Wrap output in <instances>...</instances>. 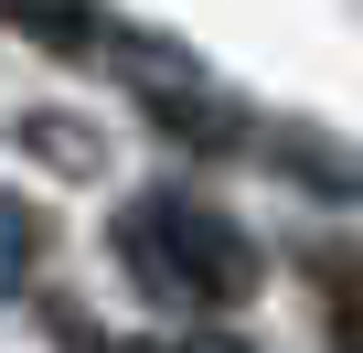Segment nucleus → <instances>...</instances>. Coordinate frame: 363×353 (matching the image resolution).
Instances as JSON below:
<instances>
[{
    "instance_id": "nucleus-1",
    "label": "nucleus",
    "mask_w": 363,
    "mask_h": 353,
    "mask_svg": "<svg viewBox=\"0 0 363 353\" xmlns=\"http://www.w3.org/2000/svg\"><path fill=\"white\" fill-rule=\"evenodd\" d=\"M107 246L139 278V300H160V310H235V300H257V236L235 214L193 204V193H139V204H118Z\"/></svg>"
},
{
    "instance_id": "nucleus-5",
    "label": "nucleus",
    "mask_w": 363,
    "mask_h": 353,
    "mask_svg": "<svg viewBox=\"0 0 363 353\" xmlns=\"http://www.w3.org/2000/svg\"><path fill=\"white\" fill-rule=\"evenodd\" d=\"M342 353H363V321H342Z\"/></svg>"
},
{
    "instance_id": "nucleus-4",
    "label": "nucleus",
    "mask_w": 363,
    "mask_h": 353,
    "mask_svg": "<svg viewBox=\"0 0 363 353\" xmlns=\"http://www.w3.org/2000/svg\"><path fill=\"white\" fill-rule=\"evenodd\" d=\"M171 353H246L235 332H193V342H171Z\"/></svg>"
},
{
    "instance_id": "nucleus-3",
    "label": "nucleus",
    "mask_w": 363,
    "mask_h": 353,
    "mask_svg": "<svg viewBox=\"0 0 363 353\" xmlns=\"http://www.w3.org/2000/svg\"><path fill=\"white\" fill-rule=\"evenodd\" d=\"M22 139H33V150H43V161H75V171H86V161H96V139H75V129H54V118H33V129H22Z\"/></svg>"
},
{
    "instance_id": "nucleus-2",
    "label": "nucleus",
    "mask_w": 363,
    "mask_h": 353,
    "mask_svg": "<svg viewBox=\"0 0 363 353\" xmlns=\"http://www.w3.org/2000/svg\"><path fill=\"white\" fill-rule=\"evenodd\" d=\"M33 257H43V225H33V204H22V193H0V300L33 278Z\"/></svg>"
}]
</instances>
